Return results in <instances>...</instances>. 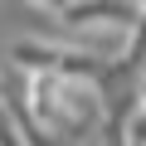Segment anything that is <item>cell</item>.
<instances>
[{"instance_id": "2", "label": "cell", "mask_w": 146, "mask_h": 146, "mask_svg": "<svg viewBox=\"0 0 146 146\" xmlns=\"http://www.w3.org/2000/svg\"><path fill=\"white\" fill-rule=\"evenodd\" d=\"M141 102H146V93H141Z\"/></svg>"}, {"instance_id": "1", "label": "cell", "mask_w": 146, "mask_h": 146, "mask_svg": "<svg viewBox=\"0 0 146 146\" xmlns=\"http://www.w3.org/2000/svg\"><path fill=\"white\" fill-rule=\"evenodd\" d=\"M127 136H131V146H146V112L131 122V131H127Z\"/></svg>"}]
</instances>
